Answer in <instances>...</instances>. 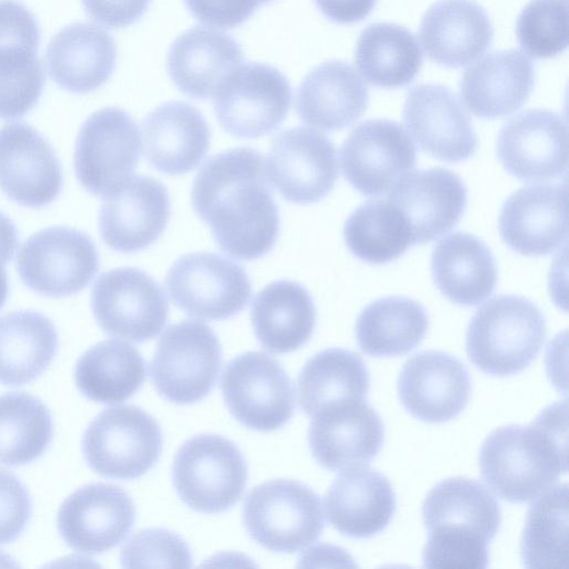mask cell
<instances>
[{
  "label": "cell",
  "mask_w": 569,
  "mask_h": 569,
  "mask_svg": "<svg viewBox=\"0 0 569 569\" xmlns=\"http://www.w3.org/2000/svg\"><path fill=\"white\" fill-rule=\"evenodd\" d=\"M191 201L228 256L254 260L273 248L279 211L257 150L234 148L208 159L193 181Z\"/></svg>",
  "instance_id": "obj_1"
},
{
  "label": "cell",
  "mask_w": 569,
  "mask_h": 569,
  "mask_svg": "<svg viewBox=\"0 0 569 569\" xmlns=\"http://www.w3.org/2000/svg\"><path fill=\"white\" fill-rule=\"evenodd\" d=\"M479 466L485 482L506 501L523 503L541 495L568 470L566 401L548 406L527 426L491 431Z\"/></svg>",
  "instance_id": "obj_2"
},
{
  "label": "cell",
  "mask_w": 569,
  "mask_h": 569,
  "mask_svg": "<svg viewBox=\"0 0 569 569\" xmlns=\"http://www.w3.org/2000/svg\"><path fill=\"white\" fill-rule=\"evenodd\" d=\"M422 519L428 530L423 567H488V547L499 530L501 511L482 483L463 477L442 480L426 496Z\"/></svg>",
  "instance_id": "obj_3"
},
{
  "label": "cell",
  "mask_w": 569,
  "mask_h": 569,
  "mask_svg": "<svg viewBox=\"0 0 569 569\" xmlns=\"http://www.w3.org/2000/svg\"><path fill=\"white\" fill-rule=\"evenodd\" d=\"M546 319L530 300L500 295L472 316L466 333L469 360L497 377L521 372L536 359L546 339Z\"/></svg>",
  "instance_id": "obj_4"
},
{
  "label": "cell",
  "mask_w": 569,
  "mask_h": 569,
  "mask_svg": "<svg viewBox=\"0 0 569 569\" xmlns=\"http://www.w3.org/2000/svg\"><path fill=\"white\" fill-rule=\"evenodd\" d=\"M243 523L260 546L276 552H296L321 536L322 503L312 489L299 481L270 480L246 497Z\"/></svg>",
  "instance_id": "obj_5"
},
{
  "label": "cell",
  "mask_w": 569,
  "mask_h": 569,
  "mask_svg": "<svg viewBox=\"0 0 569 569\" xmlns=\"http://www.w3.org/2000/svg\"><path fill=\"white\" fill-rule=\"evenodd\" d=\"M247 473L239 448L211 433L188 439L177 451L172 466L173 486L181 500L207 513L231 508L244 491Z\"/></svg>",
  "instance_id": "obj_6"
},
{
  "label": "cell",
  "mask_w": 569,
  "mask_h": 569,
  "mask_svg": "<svg viewBox=\"0 0 569 569\" xmlns=\"http://www.w3.org/2000/svg\"><path fill=\"white\" fill-rule=\"evenodd\" d=\"M162 450L159 423L136 406H116L101 411L86 429L82 452L98 475L134 479L158 461Z\"/></svg>",
  "instance_id": "obj_7"
},
{
  "label": "cell",
  "mask_w": 569,
  "mask_h": 569,
  "mask_svg": "<svg viewBox=\"0 0 569 569\" xmlns=\"http://www.w3.org/2000/svg\"><path fill=\"white\" fill-rule=\"evenodd\" d=\"M222 362L220 342L200 321L169 326L150 363V377L167 400L188 405L203 399L216 386Z\"/></svg>",
  "instance_id": "obj_8"
},
{
  "label": "cell",
  "mask_w": 569,
  "mask_h": 569,
  "mask_svg": "<svg viewBox=\"0 0 569 569\" xmlns=\"http://www.w3.org/2000/svg\"><path fill=\"white\" fill-rule=\"evenodd\" d=\"M218 122L238 138H258L274 131L291 104L288 79L272 66L249 62L233 69L213 92Z\"/></svg>",
  "instance_id": "obj_9"
},
{
  "label": "cell",
  "mask_w": 569,
  "mask_h": 569,
  "mask_svg": "<svg viewBox=\"0 0 569 569\" xmlns=\"http://www.w3.org/2000/svg\"><path fill=\"white\" fill-rule=\"evenodd\" d=\"M140 133L124 110L93 112L82 123L74 147V172L91 194L107 196L128 181L140 158Z\"/></svg>",
  "instance_id": "obj_10"
},
{
  "label": "cell",
  "mask_w": 569,
  "mask_h": 569,
  "mask_svg": "<svg viewBox=\"0 0 569 569\" xmlns=\"http://www.w3.org/2000/svg\"><path fill=\"white\" fill-rule=\"evenodd\" d=\"M21 281L32 291L52 298L84 289L99 270L91 238L69 227H50L30 236L17 257Z\"/></svg>",
  "instance_id": "obj_11"
},
{
  "label": "cell",
  "mask_w": 569,
  "mask_h": 569,
  "mask_svg": "<svg viewBox=\"0 0 569 569\" xmlns=\"http://www.w3.org/2000/svg\"><path fill=\"white\" fill-rule=\"evenodd\" d=\"M91 309L107 335L133 342L154 338L169 317L168 299L161 287L133 267L102 273L92 288Z\"/></svg>",
  "instance_id": "obj_12"
},
{
  "label": "cell",
  "mask_w": 569,
  "mask_h": 569,
  "mask_svg": "<svg viewBox=\"0 0 569 569\" xmlns=\"http://www.w3.org/2000/svg\"><path fill=\"white\" fill-rule=\"evenodd\" d=\"M173 303L203 320H223L239 313L251 297L242 267L212 252H192L173 262L166 276Z\"/></svg>",
  "instance_id": "obj_13"
},
{
  "label": "cell",
  "mask_w": 569,
  "mask_h": 569,
  "mask_svg": "<svg viewBox=\"0 0 569 569\" xmlns=\"http://www.w3.org/2000/svg\"><path fill=\"white\" fill-rule=\"evenodd\" d=\"M221 391L231 415L257 431L277 430L295 412L290 378L263 352L249 351L230 360L222 373Z\"/></svg>",
  "instance_id": "obj_14"
},
{
  "label": "cell",
  "mask_w": 569,
  "mask_h": 569,
  "mask_svg": "<svg viewBox=\"0 0 569 569\" xmlns=\"http://www.w3.org/2000/svg\"><path fill=\"white\" fill-rule=\"evenodd\" d=\"M270 183L293 203H315L326 197L338 178L333 143L323 133L295 127L271 141L266 163Z\"/></svg>",
  "instance_id": "obj_15"
},
{
  "label": "cell",
  "mask_w": 569,
  "mask_h": 569,
  "mask_svg": "<svg viewBox=\"0 0 569 569\" xmlns=\"http://www.w3.org/2000/svg\"><path fill=\"white\" fill-rule=\"evenodd\" d=\"M346 180L365 196L382 194L416 164L415 146L403 128L391 120L358 124L340 149Z\"/></svg>",
  "instance_id": "obj_16"
},
{
  "label": "cell",
  "mask_w": 569,
  "mask_h": 569,
  "mask_svg": "<svg viewBox=\"0 0 569 569\" xmlns=\"http://www.w3.org/2000/svg\"><path fill=\"white\" fill-rule=\"evenodd\" d=\"M136 520L130 496L111 483L86 485L71 493L60 506L58 531L73 550L98 555L119 545Z\"/></svg>",
  "instance_id": "obj_17"
},
{
  "label": "cell",
  "mask_w": 569,
  "mask_h": 569,
  "mask_svg": "<svg viewBox=\"0 0 569 569\" xmlns=\"http://www.w3.org/2000/svg\"><path fill=\"white\" fill-rule=\"evenodd\" d=\"M497 157L508 173L523 181H548L566 176L568 129L547 109H529L500 130Z\"/></svg>",
  "instance_id": "obj_18"
},
{
  "label": "cell",
  "mask_w": 569,
  "mask_h": 569,
  "mask_svg": "<svg viewBox=\"0 0 569 569\" xmlns=\"http://www.w3.org/2000/svg\"><path fill=\"white\" fill-rule=\"evenodd\" d=\"M62 180L60 161L39 131L22 122L0 128V190L10 200L46 207L59 196Z\"/></svg>",
  "instance_id": "obj_19"
},
{
  "label": "cell",
  "mask_w": 569,
  "mask_h": 569,
  "mask_svg": "<svg viewBox=\"0 0 569 569\" xmlns=\"http://www.w3.org/2000/svg\"><path fill=\"white\" fill-rule=\"evenodd\" d=\"M397 390L411 416L425 422L441 423L452 420L467 407L471 379L457 357L427 350L405 362Z\"/></svg>",
  "instance_id": "obj_20"
},
{
  "label": "cell",
  "mask_w": 569,
  "mask_h": 569,
  "mask_svg": "<svg viewBox=\"0 0 569 569\" xmlns=\"http://www.w3.org/2000/svg\"><path fill=\"white\" fill-rule=\"evenodd\" d=\"M403 121L418 147L445 162H459L477 150L471 120L448 88L422 83L412 87L403 104Z\"/></svg>",
  "instance_id": "obj_21"
},
{
  "label": "cell",
  "mask_w": 569,
  "mask_h": 569,
  "mask_svg": "<svg viewBox=\"0 0 569 569\" xmlns=\"http://www.w3.org/2000/svg\"><path fill=\"white\" fill-rule=\"evenodd\" d=\"M311 417L309 447L326 469L338 471L369 463L383 445V422L365 400L332 403Z\"/></svg>",
  "instance_id": "obj_22"
},
{
  "label": "cell",
  "mask_w": 569,
  "mask_h": 569,
  "mask_svg": "<svg viewBox=\"0 0 569 569\" xmlns=\"http://www.w3.org/2000/svg\"><path fill=\"white\" fill-rule=\"evenodd\" d=\"M169 218L167 188L151 177H131L103 199L99 231L109 248L131 253L151 246L164 231Z\"/></svg>",
  "instance_id": "obj_23"
},
{
  "label": "cell",
  "mask_w": 569,
  "mask_h": 569,
  "mask_svg": "<svg viewBox=\"0 0 569 569\" xmlns=\"http://www.w3.org/2000/svg\"><path fill=\"white\" fill-rule=\"evenodd\" d=\"M387 200L402 213L412 244H421L457 224L467 206V188L448 169L416 170L393 183Z\"/></svg>",
  "instance_id": "obj_24"
},
{
  "label": "cell",
  "mask_w": 569,
  "mask_h": 569,
  "mask_svg": "<svg viewBox=\"0 0 569 569\" xmlns=\"http://www.w3.org/2000/svg\"><path fill=\"white\" fill-rule=\"evenodd\" d=\"M499 232L512 250L523 256H545L568 236L567 186L535 184L513 192L499 214Z\"/></svg>",
  "instance_id": "obj_25"
},
{
  "label": "cell",
  "mask_w": 569,
  "mask_h": 569,
  "mask_svg": "<svg viewBox=\"0 0 569 569\" xmlns=\"http://www.w3.org/2000/svg\"><path fill=\"white\" fill-rule=\"evenodd\" d=\"M328 521L351 538H370L383 531L396 512V493L381 472L363 466L347 468L325 497Z\"/></svg>",
  "instance_id": "obj_26"
},
{
  "label": "cell",
  "mask_w": 569,
  "mask_h": 569,
  "mask_svg": "<svg viewBox=\"0 0 569 569\" xmlns=\"http://www.w3.org/2000/svg\"><path fill=\"white\" fill-rule=\"evenodd\" d=\"M419 38L428 58L460 68L490 47L493 30L486 10L473 0H440L423 14Z\"/></svg>",
  "instance_id": "obj_27"
},
{
  "label": "cell",
  "mask_w": 569,
  "mask_h": 569,
  "mask_svg": "<svg viewBox=\"0 0 569 569\" xmlns=\"http://www.w3.org/2000/svg\"><path fill=\"white\" fill-rule=\"evenodd\" d=\"M210 136L202 113L182 101L157 107L142 122L146 159L154 169L170 176L194 169L209 149Z\"/></svg>",
  "instance_id": "obj_28"
},
{
  "label": "cell",
  "mask_w": 569,
  "mask_h": 569,
  "mask_svg": "<svg viewBox=\"0 0 569 569\" xmlns=\"http://www.w3.org/2000/svg\"><path fill=\"white\" fill-rule=\"evenodd\" d=\"M535 84L531 61L519 50L495 51L462 74L459 90L467 109L476 117L509 116L528 100Z\"/></svg>",
  "instance_id": "obj_29"
},
{
  "label": "cell",
  "mask_w": 569,
  "mask_h": 569,
  "mask_svg": "<svg viewBox=\"0 0 569 569\" xmlns=\"http://www.w3.org/2000/svg\"><path fill=\"white\" fill-rule=\"evenodd\" d=\"M117 46L98 26L76 22L61 29L49 42L46 63L52 80L73 93H88L112 74Z\"/></svg>",
  "instance_id": "obj_30"
},
{
  "label": "cell",
  "mask_w": 569,
  "mask_h": 569,
  "mask_svg": "<svg viewBox=\"0 0 569 569\" xmlns=\"http://www.w3.org/2000/svg\"><path fill=\"white\" fill-rule=\"evenodd\" d=\"M368 101V88L350 64L327 61L302 80L297 90L296 110L305 123L336 131L360 118Z\"/></svg>",
  "instance_id": "obj_31"
},
{
  "label": "cell",
  "mask_w": 569,
  "mask_h": 569,
  "mask_svg": "<svg viewBox=\"0 0 569 569\" xmlns=\"http://www.w3.org/2000/svg\"><path fill=\"white\" fill-rule=\"evenodd\" d=\"M242 60L241 47L229 34L194 27L171 44L167 69L180 91L194 99H206Z\"/></svg>",
  "instance_id": "obj_32"
},
{
  "label": "cell",
  "mask_w": 569,
  "mask_h": 569,
  "mask_svg": "<svg viewBox=\"0 0 569 569\" xmlns=\"http://www.w3.org/2000/svg\"><path fill=\"white\" fill-rule=\"evenodd\" d=\"M431 273L440 292L460 306H477L497 282L495 258L473 234L455 232L440 240L431 254Z\"/></svg>",
  "instance_id": "obj_33"
},
{
  "label": "cell",
  "mask_w": 569,
  "mask_h": 569,
  "mask_svg": "<svg viewBox=\"0 0 569 569\" xmlns=\"http://www.w3.org/2000/svg\"><path fill=\"white\" fill-rule=\"evenodd\" d=\"M256 338L274 353L302 347L316 326V307L307 289L298 282L278 280L253 298L250 312Z\"/></svg>",
  "instance_id": "obj_34"
},
{
  "label": "cell",
  "mask_w": 569,
  "mask_h": 569,
  "mask_svg": "<svg viewBox=\"0 0 569 569\" xmlns=\"http://www.w3.org/2000/svg\"><path fill=\"white\" fill-rule=\"evenodd\" d=\"M53 322L33 310L0 317V383L18 387L40 377L58 351Z\"/></svg>",
  "instance_id": "obj_35"
},
{
  "label": "cell",
  "mask_w": 569,
  "mask_h": 569,
  "mask_svg": "<svg viewBox=\"0 0 569 569\" xmlns=\"http://www.w3.org/2000/svg\"><path fill=\"white\" fill-rule=\"evenodd\" d=\"M429 328L425 307L410 298L386 297L369 303L358 316L356 338L372 357L402 356L423 340Z\"/></svg>",
  "instance_id": "obj_36"
},
{
  "label": "cell",
  "mask_w": 569,
  "mask_h": 569,
  "mask_svg": "<svg viewBox=\"0 0 569 569\" xmlns=\"http://www.w3.org/2000/svg\"><path fill=\"white\" fill-rule=\"evenodd\" d=\"M146 363L131 345L119 340H104L78 359L74 381L80 392L100 403L127 400L142 386Z\"/></svg>",
  "instance_id": "obj_37"
},
{
  "label": "cell",
  "mask_w": 569,
  "mask_h": 569,
  "mask_svg": "<svg viewBox=\"0 0 569 569\" xmlns=\"http://www.w3.org/2000/svg\"><path fill=\"white\" fill-rule=\"evenodd\" d=\"M370 375L361 357L342 348L322 350L299 373L298 401L309 416L332 403L365 400Z\"/></svg>",
  "instance_id": "obj_38"
},
{
  "label": "cell",
  "mask_w": 569,
  "mask_h": 569,
  "mask_svg": "<svg viewBox=\"0 0 569 569\" xmlns=\"http://www.w3.org/2000/svg\"><path fill=\"white\" fill-rule=\"evenodd\" d=\"M355 60L369 83L393 89L407 86L416 78L422 64V53L409 30L398 24L378 22L360 33Z\"/></svg>",
  "instance_id": "obj_39"
},
{
  "label": "cell",
  "mask_w": 569,
  "mask_h": 569,
  "mask_svg": "<svg viewBox=\"0 0 569 569\" xmlns=\"http://www.w3.org/2000/svg\"><path fill=\"white\" fill-rule=\"evenodd\" d=\"M523 566L535 569L568 565V485L548 488L530 505L520 540Z\"/></svg>",
  "instance_id": "obj_40"
},
{
  "label": "cell",
  "mask_w": 569,
  "mask_h": 569,
  "mask_svg": "<svg viewBox=\"0 0 569 569\" xmlns=\"http://www.w3.org/2000/svg\"><path fill=\"white\" fill-rule=\"evenodd\" d=\"M53 436L48 407L26 392L0 396V465L22 466L41 457Z\"/></svg>",
  "instance_id": "obj_41"
},
{
  "label": "cell",
  "mask_w": 569,
  "mask_h": 569,
  "mask_svg": "<svg viewBox=\"0 0 569 569\" xmlns=\"http://www.w3.org/2000/svg\"><path fill=\"white\" fill-rule=\"evenodd\" d=\"M343 238L359 259L381 264L398 259L412 244L409 227L388 200H369L347 219Z\"/></svg>",
  "instance_id": "obj_42"
},
{
  "label": "cell",
  "mask_w": 569,
  "mask_h": 569,
  "mask_svg": "<svg viewBox=\"0 0 569 569\" xmlns=\"http://www.w3.org/2000/svg\"><path fill=\"white\" fill-rule=\"evenodd\" d=\"M516 36L531 58L549 59L568 47V1L531 0L520 12Z\"/></svg>",
  "instance_id": "obj_43"
},
{
  "label": "cell",
  "mask_w": 569,
  "mask_h": 569,
  "mask_svg": "<svg viewBox=\"0 0 569 569\" xmlns=\"http://www.w3.org/2000/svg\"><path fill=\"white\" fill-rule=\"evenodd\" d=\"M124 568H189L190 549L178 535L167 529H144L132 536L120 556Z\"/></svg>",
  "instance_id": "obj_44"
},
{
  "label": "cell",
  "mask_w": 569,
  "mask_h": 569,
  "mask_svg": "<svg viewBox=\"0 0 569 569\" xmlns=\"http://www.w3.org/2000/svg\"><path fill=\"white\" fill-rule=\"evenodd\" d=\"M46 76L39 58L0 62V119H18L39 101Z\"/></svg>",
  "instance_id": "obj_45"
},
{
  "label": "cell",
  "mask_w": 569,
  "mask_h": 569,
  "mask_svg": "<svg viewBox=\"0 0 569 569\" xmlns=\"http://www.w3.org/2000/svg\"><path fill=\"white\" fill-rule=\"evenodd\" d=\"M31 512V497L24 485L0 469V545L14 541L23 532Z\"/></svg>",
  "instance_id": "obj_46"
},
{
  "label": "cell",
  "mask_w": 569,
  "mask_h": 569,
  "mask_svg": "<svg viewBox=\"0 0 569 569\" xmlns=\"http://www.w3.org/2000/svg\"><path fill=\"white\" fill-rule=\"evenodd\" d=\"M40 27L36 17L16 0H0V51H38Z\"/></svg>",
  "instance_id": "obj_47"
},
{
  "label": "cell",
  "mask_w": 569,
  "mask_h": 569,
  "mask_svg": "<svg viewBox=\"0 0 569 569\" xmlns=\"http://www.w3.org/2000/svg\"><path fill=\"white\" fill-rule=\"evenodd\" d=\"M272 0H184L192 16L203 24L231 29L242 24L261 4Z\"/></svg>",
  "instance_id": "obj_48"
},
{
  "label": "cell",
  "mask_w": 569,
  "mask_h": 569,
  "mask_svg": "<svg viewBox=\"0 0 569 569\" xmlns=\"http://www.w3.org/2000/svg\"><path fill=\"white\" fill-rule=\"evenodd\" d=\"M86 12L109 28H124L139 20L151 0H81Z\"/></svg>",
  "instance_id": "obj_49"
},
{
  "label": "cell",
  "mask_w": 569,
  "mask_h": 569,
  "mask_svg": "<svg viewBox=\"0 0 569 569\" xmlns=\"http://www.w3.org/2000/svg\"><path fill=\"white\" fill-rule=\"evenodd\" d=\"M329 20L350 24L363 20L375 8L377 0H313Z\"/></svg>",
  "instance_id": "obj_50"
},
{
  "label": "cell",
  "mask_w": 569,
  "mask_h": 569,
  "mask_svg": "<svg viewBox=\"0 0 569 569\" xmlns=\"http://www.w3.org/2000/svg\"><path fill=\"white\" fill-rule=\"evenodd\" d=\"M18 246V233L13 222L0 212V262L7 264L12 260Z\"/></svg>",
  "instance_id": "obj_51"
},
{
  "label": "cell",
  "mask_w": 569,
  "mask_h": 569,
  "mask_svg": "<svg viewBox=\"0 0 569 569\" xmlns=\"http://www.w3.org/2000/svg\"><path fill=\"white\" fill-rule=\"evenodd\" d=\"M9 292L8 276L4 264L0 262V309L4 305Z\"/></svg>",
  "instance_id": "obj_52"
}]
</instances>
